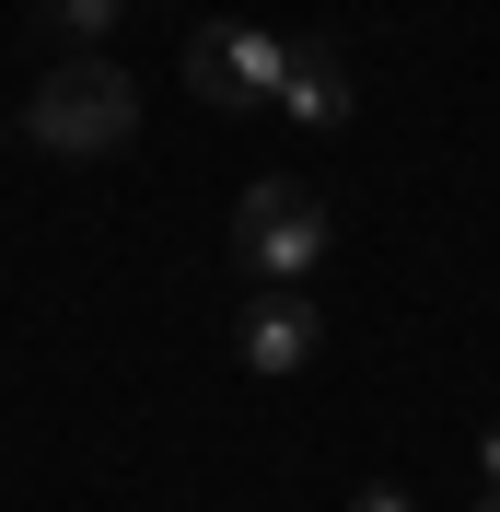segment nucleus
Masks as SVG:
<instances>
[{"mask_svg":"<svg viewBox=\"0 0 500 512\" xmlns=\"http://www.w3.org/2000/svg\"><path fill=\"white\" fill-rule=\"evenodd\" d=\"M24 140L35 152H59V163H117L128 140H140V82H128L117 59H59L47 82H35V105H24Z\"/></svg>","mask_w":500,"mask_h":512,"instance_id":"nucleus-1","label":"nucleus"},{"mask_svg":"<svg viewBox=\"0 0 500 512\" xmlns=\"http://www.w3.org/2000/svg\"><path fill=\"white\" fill-rule=\"evenodd\" d=\"M314 256H326V198H314L303 175H256V187L233 198V268H245L256 291H303Z\"/></svg>","mask_w":500,"mask_h":512,"instance_id":"nucleus-2","label":"nucleus"},{"mask_svg":"<svg viewBox=\"0 0 500 512\" xmlns=\"http://www.w3.org/2000/svg\"><path fill=\"white\" fill-rule=\"evenodd\" d=\"M280 82H291V35H268V24L187 35V94L210 117H280Z\"/></svg>","mask_w":500,"mask_h":512,"instance_id":"nucleus-3","label":"nucleus"},{"mask_svg":"<svg viewBox=\"0 0 500 512\" xmlns=\"http://www.w3.org/2000/svg\"><path fill=\"white\" fill-rule=\"evenodd\" d=\"M233 350H245V373H303L314 350H326V303H314V291H256L245 303V326H233Z\"/></svg>","mask_w":500,"mask_h":512,"instance_id":"nucleus-4","label":"nucleus"},{"mask_svg":"<svg viewBox=\"0 0 500 512\" xmlns=\"http://www.w3.org/2000/svg\"><path fill=\"white\" fill-rule=\"evenodd\" d=\"M349 105H361L349 59L326 47V35H291V82H280V117H291V128H349Z\"/></svg>","mask_w":500,"mask_h":512,"instance_id":"nucleus-5","label":"nucleus"},{"mask_svg":"<svg viewBox=\"0 0 500 512\" xmlns=\"http://www.w3.org/2000/svg\"><path fill=\"white\" fill-rule=\"evenodd\" d=\"M117 12H128V0H47L59 35H117Z\"/></svg>","mask_w":500,"mask_h":512,"instance_id":"nucleus-6","label":"nucleus"},{"mask_svg":"<svg viewBox=\"0 0 500 512\" xmlns=\"http://www.w3.org/2000/svg\"><path fill=\"white\" fill-rule=\"evenodd\" d=\"M349 512H407V489H396V478H373V489H361Z\"/></svg>","mask_w":500,"mask_h":512,"instance_id":"nucleus-7","label":"nucleus"},{"mask_svg":"<svg viewBox=\"0 0 500 512\" xmlns=\"http://www.w3.org/2000/svg\"><path fill=\"white\" fill-rule=\"evenodd\" d=\"M477 478H489V501H500V431H489V443H477Z\"/></svg>","mask_w":500,"mask_h":512,"instance_id":"nucleus-8","label":"nucleus"},{"mask_svg":"<svg viewBox=\"0 0 500 512\" xmlns=\"http://www.w3.org/2000/svg\"><path fill=\"white\" fill-rule=\"evenodd\" d=\"M466 512H500V501H466Z\"/></svg>","mask_w":500,"mask_h":512,"instance_id":"nucleus-9","label":"nucleus"}]
</instances>
